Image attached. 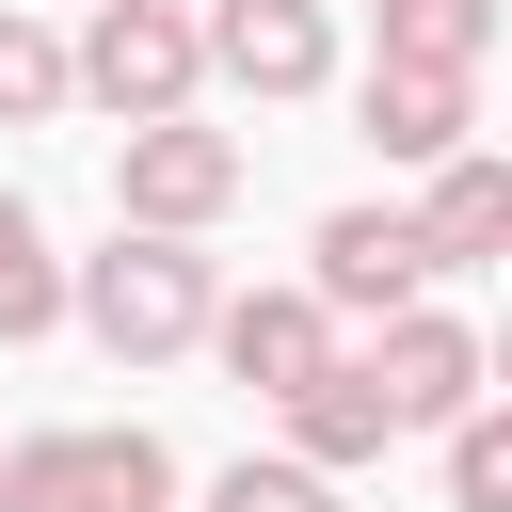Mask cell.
<instances>
[{
    "label": "cell",
    "instance_id": "obj_10",
    "mask_svg": "<svg viewBox=\"0 0 512 512\" xmlns=\"http://www.w3.org/2000/svg\"><path fill=\"white\" fill-rule=\"evenodd\" d=\"M416 240H432V272H480V256L512 240V160L448 144V160H432V208H416Z\"/></svg>",
    "mask_w": 512,
    "mask_h": 512
},
{
    "label": "cell",
    "instance_id": "obj_16",
    "mask_svg": "<svg viewBox=\"0 0 512 512\" xmlns=\"http://www.w3.org/2000/svg\"><path fill=\"white\" fill-rule=\"evenodd\" d=\"M208 512H336V496H320V464H224Z\"/></svg>",
    "mask_w": 512,
    "mask_h": 512
},
{
    "label": "cell",
    "instance_id": "obj_14",
    "mask_svg": "<svg viewBox=\"0 0 512 512\" xmlns=\"http://www.w3.org/2000/svg\"><path fill=\"white\" fill-rule=\"evenodd\" d=\"M448 512H512V416L496 400L448 416Z\"/></svg>",
    "mask_w": 512,
    "mask_h": 512
},
{
    "label": "cell",
    "instance_id": "obj_11",
    "mask_svg": "<svg viewBox=\"0 0 512 512\" xmlns=\"http://www.w3.org/2000/svg\"><path fill=\"white\" fill-rule=\"evenodd\" d=\"M288 432H304V464H384V448H400V416H384V384H368L352 352H320V368L288 384Z\"/></svg>",
    "mask_w": 512,
    "mask_h": 512
},
{
    "label": "cell",
    "instance_id": "obj_13",
    "mask_svg": "<svg viewBox=\"0 0 512 512\" xmlns=\"http://www.w3.org/2000/svg\"><path fill=\"white\" fill-rule=\"evenodd\" d=\"M64 320V256H48V224L0 192V336H48Z\"/></svg>",
    "mask_w": 512,
    "mask_h": 512
},
{
    "label": "cell",
    "instance_id": "obj_3",
    "mask_svg": "<svg viewBox=\"0 0 512 512\" xmlns=\"http://www.w3.org/2000/svg\"><path fill=\"white\" fill-rule=\"evenodd\" d=\"M160 496H176L160 432H32V448H0V512H160Z\"/></svg>",
    "mask_w": 512,
    "mask_h": 512
},
{
    "label": "cell",
    "instance_id": "obj_12",
    "mask_svg": "<svg viewBox=\"0 0 512 512\" xmlns=\"http://www.w3.org/2000/svg\"><path fill=\"white\" fill-rule=\"evenodd\" d=\"M480 48H496V0H384V64H448V80H480Z\"/></svg>",
    "mask_w": 512,
    "mask_h": 512
},
{
    "label": "cell",
    "instance_id": "obj_7",
    "mask_svg": "<svg viewBox=\"0 0 512 512\" xmlns=\"http://www.w3.org/2000/svg\"><path fill=\"white\" fill-rule=\"evenodd\" d=\"M368 384H384V416H400V432H432V416H464V400H480V336H464V320H432V304H400V320H384V352H368Z\"/></svg>",
    "mask_w": 512,
    "mask_h": 512
},
{
    "label": "cell",
    "instance_id": "obj_6",
    "mask_svg": "<svg viewBox=\"0 0 512 512\" xmlns=\"http://www.w3.org/2000/svg\"><path fill=\"white\" fill-rule=\"evenodd\" d=\"M432 288V240H416V208H336L320 224V304H352V320H400Z\"/></svg>",
    "mask_w": 512,
    "mask_h": 512
},
{
    "label": "cell",
    "instance_id": "obj_4",
    "mask_svg": "<svg viewBox=\"0 0 512 512\" xmlns=\"http://www.w3.org/2000/svg\"><path fill=\"white\" fill-rule=\"evenodd\" d=\"M112 208H128V224H160V240H192V224H224V208H240V144H224V128H192V112H144V128H128V160H112Z\"/></svg>",
    "mask_w": 512,
    "mask_h": 512
},
{
    "label": "cell",
    "instance_id": "obj_5",
    "mask_svg": "<svg viewBox=\"0 0 512 512\" xmlns=\"http://www.w3.org/2000/svg\"><path fill=\"white\" fill-rule=\"evenodd\" d=\"M192 48H208V80H240V96H320V80H336L320 0H208Z\"/></svg>",
    "mask_w": 512,
    "mask_h": 512
},
{
    "label": "cell",
    "instance_id": "obj_9",
    "mask_svg": "<svg viewBox=\"0 0 512 512\" xmlns=\"http://www.w3.org/2000/svg\"><path fill=\"white\" fill-rule=\"evenodd\" d=\"M352 112H368V144H384V160H448V144L480 128V96H464L448 64H368V96H352Z\"/></svg>",
    "mask_w": 512,
    "mask_h": 512
},
{
    "label": "cell",
    "instance_id": "obj_15",
    "mask_svg": "<svg viewBox=\"0 0 512 512\" xmlns=\"http://www.w3.org/2000/svg\"><path fill=\"white\" fill-rule=\"evenodd\" d=\"M48 112H64V32L0 16V128H48Z\"/></svg>",
    "mask_w": 512,
    "mask_h": 512
},
{
    "label": "cell",
    "instance_id": "obj_8",
    "mask_svg": "<svg viewBox=\"0 0 512 512\" xmlns=\"http://www.w3.org/2000/svg\"><path fill=\"white\" fill-rule=\"evenodd\" d=\"M208 336H224V368H240L256 400H288V384L336 352V304H320V288H256V304H208Z\"/></svg>",
    "mask_w": 512,
    "mask_h": 512
},
{
    "label": "cell",
    "instance_id": "obj_1",
    "mask_svg": "<svg viewBox=\"0 0 512 512\" xmlns=\"http://www.w3.org/2000/svg\"><path fill=\"white\" fill-rule=\"evenodd\" d=\"M64 304H80L128 368H160V352H192V336H208V256H192V240H160V224H128Z\"/></svg>",
    "mask_w": 512,
    "mask_h": 512
},
{
    "label": "cell",
    "instance_id": "obj_2",
    "mask_svg": "<svg viewBox=\"0 0 512 512\" xmlns=\"http://www.w3.org/2000/svg\"><path fill=\"white\" fill-rule=\"evenodd\" d=\"M192 80H208V48H192V16L176 0H96V32L64 48V96H96V112H192Z\"/></svg>",
    "mask_w": 512,
    "mask_h": 512
}]
</instances>
